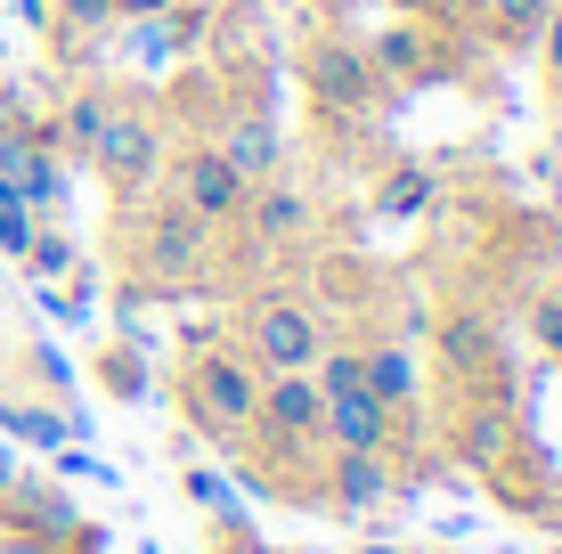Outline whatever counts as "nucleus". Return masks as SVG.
Instances as JSON below:
<instances>
[{"label":"nucleus","mask_w":562,"mask_h":554,"mask_svg":"<svg viewBox=\"0 0 562 554\" xmlns=\"http://www.w3.org/2000/svg\"><path fill=\"white\" fill-rule=\"evenodd\" d=\"M106 261H114V318L139 335L147 302H196L221 294V228L180 213L171 196H106Z\"/></svg>","instance_id":"1"},{"label":"nucleus","mask_w":562,"mask_h":554,"mask_svg":"<svg viewBox=\"0 0 562 554\" xmlns=\"http://www.w3.org/2000/svg\"><path fill=\"white\" fill-rule=\"evenodd\" d=\"M254 399H261V368L221 327H188L180 335V359H171V408H180L188 432H204V441L228 449L245 425H254Z\"/></svg>","instance_id":"2"},{"label":"nucleus","mask_w":562,"mask_h":554,"mask_svg":"<svg viewBox=\"0 0 562 554\" xmlns=\"http://www.w3.org/2000/svg\"><path fill=\"white\" fill-rule=\"evenodd\" d=\"M221 335L237 342L245 359H254L261 375H278V368H310V359L326 351V318H318V302L294 294V285H237V302H228V318H221Z\"/></svg>","instance_id":"3"},{"label":"nucleus","mask_w":562,"mask_h":554,"mask_svg":"<svg viewBox=\"0 0 562 554\" xmlns=\"http://www.w3.org/2000/svg\"><path fill=\"white\" fill-rule=\"evenodd\" d=\"M164 106H155V82H139V74H114V106L99 123V147H90V171H99L106 196H139V188H155V171H164Z\"/></svg>","instance_id":"4"},{"label":"nucleus","mask_w":562,"mask_h":554,"mask_svg":"<svg viewBox=\"0 0 562 554\" xmlns=\"http://www.w3.org/2000/svg\"><path fill=\"white\" fill-rule=\"evenodd\" d=\"M302 90H310V106L318 114H351V123H367V114L383 106V82H375V66H367V42L351 25H310V42H302Z\"/></svg>","instance_id":"5"},{"label":"nucleus","mask_w":562,"mask_h":554,"mask_svg":"<svg viewBox=\"0 0 562 554\" xmlns=\"http://www.w3.org/2000/svg\"><path fill=\"white\" fill-rule=\"evenodd\" d=\"M245 188H254V180H245V171L228 163L204 131H180V139L164 147V171H155V196H171L180 213H196L204 228H228V221H237Z\"/></svg>","instance_id":"6"},{"label":"nucleus","mask_w":562,"mask_h":554,"mask_svg":"<svg viewBox=\"0 0 562 554\" xmlns=\"http://www.w3.org/2000/svg\"><path fill=\"white\" fill-rule=\"evenodd\" d=\"M432 359H440V384L449 392H514V359L506 335L481 302H457V310L432 318Z\"/></svg>","instance_id":"7"},{"label":"nucleus","mask_w":562,"mask_h":554,"mask_svg":"<svg viewBox=\"0 0 562 554\" xmlns=\"http://www.w3.org/2000/svg\"><path fill=\"white\" fill-rule=\"evenodd\" d=\"M400 498H408L400 465H392V456H359V449H326L318 489H310V506L342 513V522H367V513H383V506H400Z\"/></svg>","instance_id":"8"},{"label":"nucleus","mask_w":562,"mask_h":554,"mask_svg":"<svg viewBox=\"0 0 562 554\" xmlns=\"http://www.w3.org/2000/svg\"><path fill=\"white\" fill-rule=\"evenodd\" d=\"M114 0H49L42 16V49H49V74H82V66H106L114 49Z\"/></svg>","instance_id":"9"},{"label":"nucleus","mask_w":562,"mask_h":554,"mask_svg":"<svg viewBox=\"0 0 562 554\" xmlns=\"http://www.w3.org/2000/svg\"><path fill=\"white\" fill-rule=\"evenodd\" d=\"M0 441L66 449V441H90V416L82 408H57V399H42V392H0Z\"/></svg>","instance_id":"10"},{"label":"nucleus","mask_w":562,"mask_h":554,"mask_svg":"<svg viewBox=\"0 0 562 554\" xmlns=\"http://www.w3.org/2000/svg\"><path fill=\"white\" fill-rule=\"evenodd\" d=\"M359 368H367V392L383 408H424V375H416V351L400 335H367L359 342Z\"/></svg>","instance_id":"11"},{"label":"nucleus","mask_w":562,"mask_h":554,"mask_svg":"<svg viewBox=\"0 0 562 554\" xmlns=\"http://www.w3.org/2000/svg\"><path fill=\"white\" fill-rule=\"evenodd\" d=\"M114 42H123V74H139V82H155L164 66H180V33H171V16H123Z\"/></svg>","instance_id":"12"},{"label":"nucleus","mask_w":562,"mask_h":554,"mask_svg":"<svg viewBox=\"0 0 562 554\" xmlns=\"http://www.w3.org/2000/svg\"><path fill=\"white\" fill-rule=\"evenodd\" d=\"M90 375H99V392H106V399L139 408V399H147V351H139V335L114 327V335L99 342V359H90Z\"/></svg>","instance_id":"13"},{"label":"nucleus","mask_w":562,"mask_h":554,"mask_svg":"<svg viewBox=\"0 0 562 554\" xmlns=\"http://www.w3.org/2000/svg\"><path fill=\"white\" fill-rule=\"evenodd\" d=\"M82 261V245H74V228L66 221H33V245L16 253V270H25V285H57Z\"/></svg>","instance_id":"14"},{"label":"nucleus","mask_w":562,"mask_h":554,"mask_svg":"<svg viewBox=\"0 0 562 554\" xmlns=\"http://www.w3.org/2000/svg\"><path fill=\"white\" fill-rule=\"evenodd\" d=\"M440 196V188H432V171H424V163H392V171H383V188H375V213H424V204H432Z\"/></svg>","instance_id":"15"},{"label":"nucleus","mask_w":562,"mask_h":554,"mask_svg":"<svg viewBox=\"0 0 562 554\" xmlns=\"http://www.w3.org/2000/svg\"><path fill=\"white\" fill-rule=\"evenodd\" d=\"M538 99H547V114H562V0L538 33Z\"/></svg>","instance_id":"16"},{"label":"nucleus","mask_w":562,"mask_h":554,"mask_svg":"<svg viewBox=\"0 0 562 554\" xmlns=\"http://www.w3.org/2000/svg\"><path fill=\"white\" fill-rule=\"evenodd\" d=\"M530 342L562 368V285H538L530 294Z\"/></svg>","instance_id":"17"},{"label":"nucleus","mask_w":562,"mask_h":554,"mask_svg":"<svg viewBox=\"0 0 562 554\" xmlns=\"http://www.w3.org/2000/svg\"><path fill=\"white\" fill-rule=\"evenodd\" d=\"M188 498H196V513H204V522H212V513H237V498H228V482H221V473H204V465H188Z\"/></svg>","instance_id":"18"},{"label":"nucleus","mask_w":562,"mask_h":554,"mask_svg":"<svg viewBox=\"0 0 562 554\" xmlns=\"http://www.w3.org/2000/svg\"><path fill=\"white\" fill-rule=\"evenodd\" d=\"M0 554H57V546L33 539V530H0Z\"/></svg>","instance_id":"19"},{"label":"nucleus","mask_w":562,"mask_h":554,"mask_svg":"<svg viewBox=\"0 0 562 554\" xmlns=\"http://www.w3.org/2000/svg\"><path fill=\"white\" fill-rule=\"evenodd\" d=\"M171 0H114V16H164Z\"/></svg>","instance_id":"20"},{"label":"nucleus","mask_w":562,"mask_h":554,"mask_svg":"<svg viewBox=\"0 0 562 554\" xmlns=\"http://www.w3.org/2000/svg\"><path fill=\"white\" fill-rule=\"evenodd\" d=\"M383 9H392V16H432L440 0H383Z\"/></svg>","instance_id":"21"},{"label":"nucleus","mask_w":562,"mask_h":554,"mask_svg":"<svg viewBox=\"0 0 562 554\" xmlns=\"http://www.w3.org/2000/svg\"><path fill=\"white\" fill-rule=\"evenodd\" d=\"M16 16H25L33 33H42V16H49V0H16Z\"/></svg>","instance_id":"22"},{"label":"nucleus","mask_w":562,"mask_h":554,"mask_svg":"<svg viewBox=\"0 0 562 554\" xmlns=\"http://www.w3.org/2000/svg\"><path fill=\"white\" fill-rule=\"evenodd\" d=\"M9 473H16V456H9V441H0V489H9Z\"/></svg>","instance_id":"23"},{"label":"nucleus","mask_w":562,"mask_h":554,"mask_svg":"<svg viewBox=\"0 0 562 554\" xmlns=\"http://www.w3.org/2000/svg\"><path fill=\"white\" fill-rule=\"evenodd\" d=\"M0 392H9V351H0Z\"/></svg>","instance_id":"24"},{"label":"nucleus","mask_w":562,"mask_h":554,"mask_svg":"<svg viewBox=\"0 0 562 554\" xmlns=\"http://www.w3.org/2000/svg\"><path fill=\"white\" fill-rule=\"evenodd\" d=\"M367 554H400V546H367Z\"/></svg>","instance_id":"25"}]
</instances>
